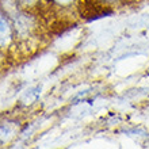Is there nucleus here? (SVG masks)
Returning <instances> with one entry per match:
<instances>
[{
  "mask_svg": "<svg viewBox=\"0 0 149 149\" xmlns=\"http://www.w3.org/2000/svg\"><path fill=\"white\" fill-rule=\"evenodd\" d=\"M106 1H113V0H106Z\"/></svg>",
  "mask_w": 149,
  "mask_h": 149,
  "instance_id": "3",
  "label": "nucleus"
},
{
  "mask_svg": "<svg viewBox=\"0 0 149 149\" xmlns=\"http://www.w3.org/2000/svg\"><path fill=\"white\" fill-rule=\"evenodd\" d=\"M56 1L60 4H69V3H72L73 0H56Z\"/></svg>",
  "mask_w": 149,
  "mask_h": 149,
  "instance_id": "2",
  "label": "nucleus"
},
{
  "mask_svg": "<svg viewBox=\"0 0 149 149\" xmlns=\"http://www.w3.org/2000/svg\"><path fill=\"white\" fill-rule=\"evenodd\" d=\"M11 38V26L7 18L0 14V46H3Z\"/></svg>",
  "mask_w": 149,
  "mask_h": 149,
  "instance_id": "1",
  "label": "nucleus"
}]
</instances>
